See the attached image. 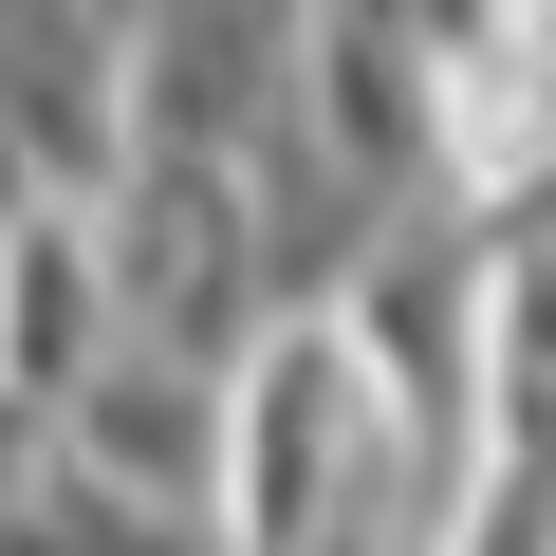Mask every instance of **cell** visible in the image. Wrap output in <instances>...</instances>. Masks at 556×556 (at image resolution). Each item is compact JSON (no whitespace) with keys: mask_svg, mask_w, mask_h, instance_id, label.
Instances as JSON below:
<instances>
[{"mask_svg":"<svg viewBox=\"0 0 556 556\" xmlns=\"http://www.w3.org/2000/svg\"><path fill=\"white\" fill-rule=\"evenodd\" d=\"M390 390H371V353H353V316H278L241 371H223V501H204V538L223 556H316L334 538V501L390 464Z\"/></svg>","mask_w":556,"mask_h":556,"instance_id":"1","label":"cell"}]
</instances>
